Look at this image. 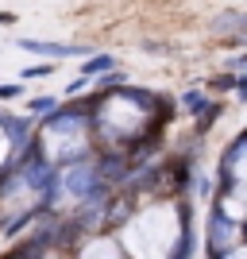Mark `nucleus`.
Segmentation results:
<instances>
[{"label":"nucleus","mask_w":247,"mask_h":259,"mask_svg":"<svg viewBox=\"0 0 247 259\" xmlns=\"http://www.w3.org/2000/svg\"><path fill=\"white\" fill-rule=\"evenodd\" d=\"M205 105H209V97H205V93H197V89H193V93H185V108H193V112H201Z\"/></svg>","instance_id":"4"},{"label":"nucleus","mask_w":247,"mask_h":259,"mask_svg":"<svg viewBox=\"0 0 247 259\" xmlns=\"http://www.w3.org/2000/svg\"><path fill=\"white\" fill-rule=\"evenodd\" d=\"M43 74H54V66H31L27 70V77H43Z\"/></svg>","instance_id":"6"},{"label":"nucleus","mask_w":247,"mask_h":259,"mask_svg":"<svg viewBox=\"0 0 247 259\" xmlns=\"http://www.w3.org/2000/svg\"><path fill=\"white\" fill-rule=\"evenodd\" d=\"M112 66H116V58L101 54V58H93V62L85 66V77H93V74H105V70H112Z\"/></svg>","instance_id":"3"},{"label":"nucleus","mask_w":247,"mask_h":259,"mask_svg":"<svg viewBox=\"0 0 247 259\" xmlns=\"http://www.w3.org/2000/svg\"><path fill=\"white\" fill-rule=\"evenodd\" d=\"M20 47L35 54H46V58H77V54H85V47H58V43H31V39H23Z\"/></svg>","instance_id":"1"},{"label":"nucleus","mask_w":247,"mask_h":259,"mask_svg":"<svg viewBox=\"0 0 247 259\" xmlns=\"http://www.w3.org/2000/svg\"><path fill=\"white\" fill-rule=\"evenodd\" d=\"M31 108H35V112H54V101L51 97H46V101H31Z\"/></svg>","instance_id":"5"},{"label":"nucleus","mask_w":247,"mask_h":259,"mask_svg":"<svg viewBox=\"0 0 247 259\" xmlns=\"http://www.w3.org/2000/svg\"><path fill=\"white\" fill-rule=\"evenodd\" d=\"M216 31H232V39H243L247 43V16L243 12H224L216 20Z\"/></svg>","instance_id":"2"},{"label":"nucleus","mask_w":247,"mask_h":259,"mask_svg":"<svg viewBox=\"0 0 247 259\" xmlns=\"http://www.w3.org/2000/svg\"><path fill=\"white\" fill-rule=\"evenodd\" d=\"M228 66H232V70H247V54H239V58H232V62H228Z\"/></svg>","instance_id":"7"}]
</instances>
